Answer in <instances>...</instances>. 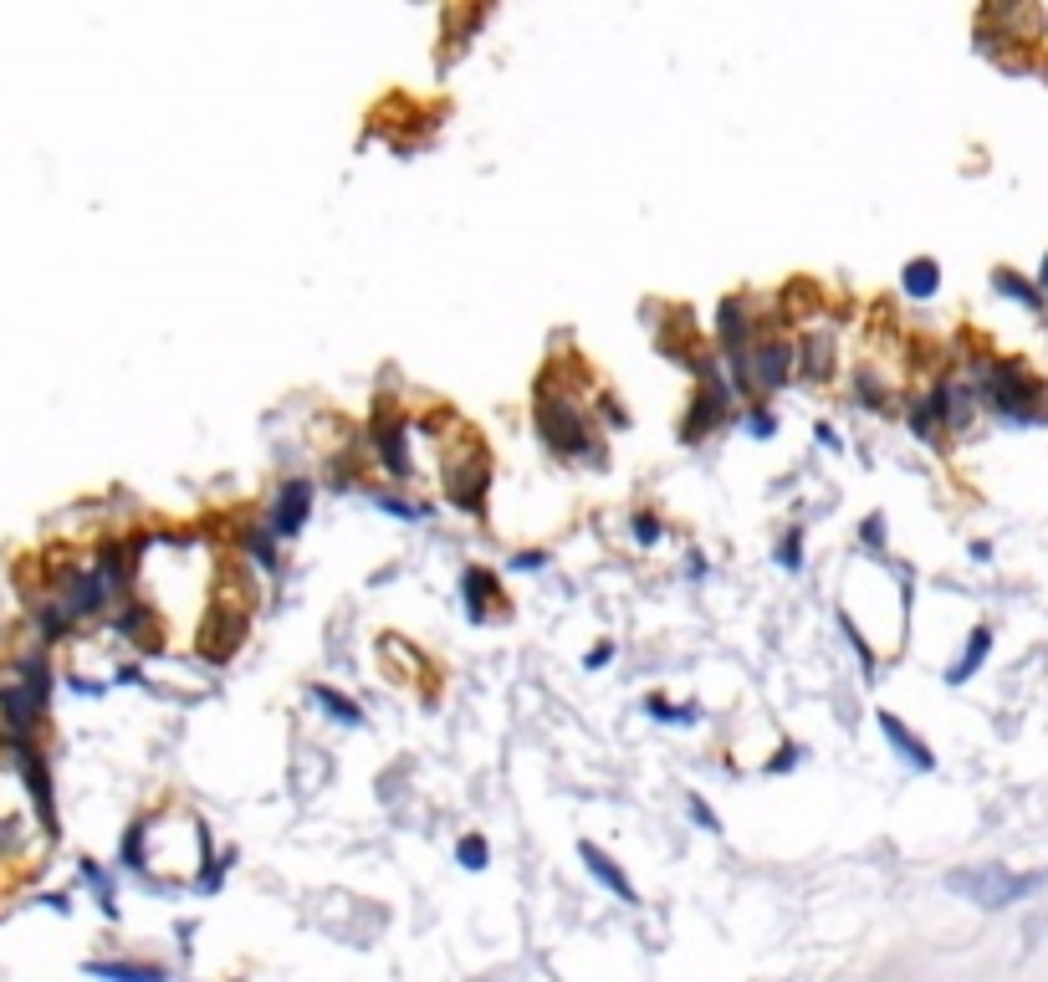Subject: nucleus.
<instances>
[{
  "label": "nucleus",
  "mask_w": 1048,
  "mask_h": 982,
  "mask_svg": "<svg viewBox=\"0 0 1048 982\" xmlns=\"http://www.w3.org/2000/svg\"><path fill=\"white\" fill-rule=\"evenodd\" d=\"M691 814H695V824H701V829H716V814H711V804H706V799H695V793H691Z\"/></svg>",
  "instance_id": "393cba45"
},
{
  "label": "nucleus",
  "mask_w": 1048,
  "mask_h": 982,
  "mask_svg": "<svg viewBox=\"0 0 1048 982\" xmlns=\"http://www.w3.org/2000/svg\"><path fill=\"white\" fill-rule=\"evenodd\" d=\"M578 855H583V864H589V875L599 880V885H609V891L620 895L624 906H639L635 885H629V880H624V870H620V864H614V860H609L604 849H599V845H589V839H583V845H578Z\"/></svg>",
  "instance_id": "f8f14e48"
},
{
  "label": "nucleus",
  "mask_w": 1048,
  "mask_h": 982,
  "mask_svg": "<svg viewBox=\"0 0 1048 982\" xmlns=\"http://www.w3.org/2000/svg\"><path fill=\"white\" fill-rule=\"evenodd\" d=\"M1044 885V875H1013V870H972V875H951V891L972 895L977 906H1013L1023 895H1034Z\"/></svg>",
  "instance_id": "7ed1b4c3"
},
{
  "label": "nucleus",
  "mask_w": 1048,
  "mask_h": 982,
  "mask_svg": "<svg viewBox=\"0 0 1048 982\" xmlns=\"http://www.w3.org/2000/svg\"><path fill=\"white\" fill-rule=\"evenodd\" d=\"M716 327H722L716 338H722L726 358H747V348H752V338H757L752 302H747V298H726L722 313H716Z\"/></svg>",
  "instance_id": "6e6552de"
},
{
  "label": "nucleus",
  "mask_w": 1048,
  "mask_h": 982,
  "mask_svg": "<svg viewBox=\"0 0 1048 982\" xmlns=\"http://www.w3.org/2000/svg\"><path fill=\"white\" fill-rule=\"evenodd\" d=\"M747 431H752L757 440H762V435H772V431H778V415H768L762 404H752V410H747Z\"/></svg>",
  "instance_id": "aec40b11"
},
{
  "label": "nucleus",
  "mask_w": 1048,
  "mask_h": 982,
  "mask_svg": "<svg viewBox=\"0 0 1048 982\" xmlns=\"http://www.w3.org/2000/svg\"><path fill=\"white\" fill-rule=\"evenodd\" d=\"M374 502L384 506V512H394V517H420V512H425V506L404 502V496H384V491H379V496H374Z\"/></svg>",
  "instance_id": "4be33fe9"
},
{
  "label": "nucleus",
  "mask_w": 1048,
  "mask_h": 982,
  "mask_svg": "<svg viewBox=\"0 0 1048 982\" xmlns=\"http://www.w3.org/2000/svg\"><path fill=\"white\" fill-rule=\"evenodd\" d=\"M241 640H246V610L241 604H215L205 629H200V655L210 666H221V660H231L241 650Z\"/></svg>",
  "instance_id": "39448f33"
},
{
  "label": "nucleus",
  "mask_w": 1048,
  "mask_h": 982,
  "mask_svg": "<svg viewBox=\"0 0 1048 982\" xmlns=\"http://www.w3.org/2000/svg\"><path fill=\"white\" fill-rule=\"evenodd\" d=\"M460 864H466V870H481V864H487V839H476V834L460 839Z\"/></svg>",
  "instance_id": "6ab92c4d"
},
{
  "label": "nucleus",
  "mask_w": 1048,
  "mask_h": 982,
  "mask_svg": "<svg viewBox=\"0 0 1048 982\" xmlns=\"http://www.w3.org/2000/svg\"><path fill=\"white\" fill-rule=\"evenodd\" d=\"M108 594H113V589L103 583L98 568H67V573H62V604H67L73 620H92V614H103L108 610Z\"/></svg>",
  "instance_id": "423d86ee"
},
{
  "label": "nucleus",
  "mask_w": 1048,
  "mask_h": 982,
  "mask_svg": "<svg viewBox=\"0 0 1048 982\" xmlns=\"http://www.w3.org/2000/svg\"><path fill=\"white\" fill-rule=\"evenodd\" d=\"M108 625H113V635H119V640L138 645V650H159V625H154V610H148V604H138V599H133V604H123V610L113 614Z\"/></svg>",
  "instance_id": "9d476101"
},
{
  "label": "nucleus",
  "mask_w": 1048,
  "mask_h": 982,
  "mask_svg": "<svg viewBox=\"0 0 1048 982\" xmlns=\"http://www.w3.org/2000/svg\"><path fill=\"white\" fill-rule=\"evenodd\" d=\"M880 732H885V743L895 747V752H901V758L911 762V768H916V773H930V768H936V752H930V747L921 743L916 732L905 727L901 716H890V712H885V716H880Z\"/></svg>",
  "instance_id": "9b49d317"
},
{
  "label": "nucleus",
  "mask_w": 1048,
  "mask_h": 982,
  "mask_svg": "<svg viewBox=\"0 0 1048 982\" xmlns=\"http://www.w3.org/2000/svg\"><path fill=\"white\" fill-rule=\"evenodd\" d=\"M778 563H783V568H798V563H803V533H788V543L778 548Z\"/></svg>",
  "instance_id": "5701e85b"
},
{
  "label": "nucleus",
  "mask_w": 1048,
  "mask_h": 982,
  "mask_svg": "<svg viewBox=\"0 0 1048 982\" xmlns=\"http://www.w3.org/2000/svg\"><path fill=\"white\" fill-rule=\"evenodd\" d=\"M312 706L327 712L333 722H343V727H358V722H364V712H358L354 701H343V691H333V685H317V691H312Z\"/></svg>",
  "instance_id": "dca6fc26"
},
{
  "label": "nucleus",
  "mask_w": 1048,
  "mask_h": 982,
  "mask_svg": "<svg viewBox=\"0 0 1048 982\" xmlns=\"http://www.w3.org/2000/svg\"><path fill=\"white\" fill-rule=\"evenodd\" d=\"M374 446H379V466H384L389 477H399V481H410V477H414L404 420H394V415H379V420H374Z\"/></svg>",
  "instance_id": "1a4fd4ad"
},
{
  "label": "nucleus",
  "mask_w": 1048,
  "mask_h": 982,
  "mask_svg": "<svg viewBox=\"0 0 1048 982\" xmlns=\"http://www.w3.org/2000/svg\"><path fill=\"white\" fill-rule=\"evenodd\" d=\"M466 604H471V620H487L491 604H502L497 579H491L487 568H466Z\"/></svg>",
  "instance_id": "ddd939ff"
},
{
  "label": "nucleus",
  "mask_w": 1048,
  "mask_h": 982,
  "mask_svg": "<svg viewBox=\"0 0 1048 982\" xmlns=\"http://www.w3.org/2000/svg\"><path fill=\"white\" fill-rule=\"evenodd\" d=\"M901 287L911 292L916 302H926V298H936V287H941V267L930 261V256H916L911 267H905V277H901Z\"/></svg>",
  "instance_id": "4468645a"
},
{
  "label": "nucleus",
  "mask_w": 1048,
  "mask_h": 982,
  "mask_svg": "<svg viewBox=\"0 0 1048 982\" xmlns=\"http://www.w3.org/2000/svg\"><path fill=\"white\" fill-rule=\"evenodd\" d=\"M650 716H660V722H691V706H665V701H650Z\"/></svg>",
  "instance_id": "b1692460"
},
{
  "label": "nucleus",
  "mask_w": 1048,
  "mask_h": 982,
  "mask_svg": "<svg viewBox=\"0 0 1048 982\" xmlns=\"http://www.w3.org/2000/svg\"><path fill=\"white\" fill-rule=\"evenodd\" d=\"M992 282H997V292H1003V298L1023 302V308H1028L1034 317L1044 313V298H1038V287H1034V282H1023V277H1013V271H997Z\"/></svg>",
  "instance_id": "f3484780"
},
{
  "label": "nucleus",
  "mask_w": 1048,
  "mask_h": 982,
  "mask_svg": "<svg viewBox=\"0 0 1048 982\" xmlns=\"http://www.w3.org/2000/svg\"><path fill=\"white\" fill-rule=\"evenodd\" d=\"M445 496L460 512H481L487 506V446H466L460 461L445 466Z\"/></svg>",
  "instance_id": "20e7f679"
},
{
  "label": "nucleus",
  "mask_w": 1048,
  "mask_h": 982,
  "mask_svg": "<svg viewBox=\"0 0 1048 982\" xmlns=\"http://www.w3.org/2000/svg\"><path fill=\"white\" fill-rule=\"evenodd\" d=\"M92 972H103V978H164L159 968H138V962H92Z\"/></svg>",
  "instance_id": "a211bd4d"
},
{
  "label": "nucleus",
  "mask_w": 1048,
  "mask_h": 982,
  "mask_svg": "<svg viewBox=\"0 0 1048 982\" xmlns=\"http://www.w3.org/2000/svg\"><path fill=\"white\" fill-rule=\"evenodd\" d=\"M609 655H614V645H593V650H589V670H599V666H609Z\"/></svg>",
  "instance_id": "bb28decb"
},
{
  "label": "nucleus",
  "mask_w": 1048,
  "mask_h": 982,
  "mask_svg": "<svg viewBox=\"0 0 1048 982\" xmlns=\"http://www.w3.org/2000/svg\"><path fill=\"white\" fill-rule=\"evenodd\" d=\"M635 543H660V517L655 512H635Z\"/></svg>",
  "instance_id": "412c9836"
},
{
  "label": "nucleus",
  "mask_w": 1048,
  "mask_h": 982,
  "mask_svg": "<svg viewBox=\"0 0 1048 982\" xmlns=\"http://www.w3.org/2000/svg\"><path fill=\"white\" fill-rule=\"evenodd\" d=\"M865 543H870V548H880V543H885V517H870V522H865Z\"/></svg>",
  "instance_id": "a878e982"
},
{
  "label": "nucleus",
  "mask_w": 1048,
  "mask_h": 982,
  "mask_svg": "<svg viewBox=\"0 0 1048 982\" xmlns=\"http://www.w3.org/2000/svg\"><path fill=\"white\" fill-rule=\"evenodd\" d=\"M1038 287H1048V261H1044V271H1038Z\"/></svg>",
  "instance_id": "cd10ccee"
},
{
  "label": "nucleus",
  "mask_w": 1048,
  "mask_h": 982,
  "mask_svg": "<svg viewBox=\"0 0 1048 982\" xmlns=\"http://www.w3.org/2000/svg\"><path fill=\"white\" fill-rule=\"evenodd\" d=\"M982 394H988V404L1007 420H1023V425H1028V420H1044V389H1038L1018 364H992V369H982Z\"/></svg>",
  "instance_id": "f03ea898"
},
{
  "label": "nucleus",
  "mask_w": 1048,
  "mask_h": 982,
  "mask_svg": "<svg viewBox=\"0 0 1048 982\" xmlns=\"http://www.w3.org/2000/svg\"><path fill=\"white\" fill-rule=\"evenodd\" d=\"M537 435L547 440V450L553 456H562V461H589V466H604V446H599V435H593V425L583 420V410H578L573 394H553V384L543 379V389H537Z\"/></svg>",
  "instance_id": "f257e3e1"
},
{
  "label": "nucleus",
  "mask_w": 1048,
  "mask_h": 982,
  "mask_svg": "<svg viewBox=\"0 0 1048 982\" xmlns=\"http://www.w3.org/2000/svg\"><path fill=\"white\" fill-rule=\"evenodd\" d=\"M312 517V481H287V487L277 491V502H271V533L277 537H297L302 527H308Z\"/></svg>",
  "instance_id": "0eeeda50"
},
{
  "label": "nucleus",
  "mask_w": 1048,
  "mask_h": 982,
  "mask_svg": "<svg viewBox=\"0 0 1048 982\" xmlns=\"http://www.w3.org/2000/svg\"><path fill=\"white\" fill-rule=\"evenodd\" d=\"M988 650H992V629H988V625H977V629H972V640H967V655H961V666L946 670V681L961 685L967 676H977V670H982V660H988Z\"/></svg>",
  "instance_id": "2eb2a0df"
}]
</instances>
